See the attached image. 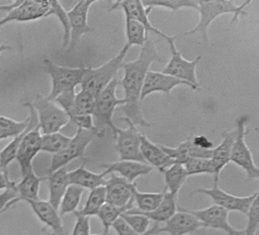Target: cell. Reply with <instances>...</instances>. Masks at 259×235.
<instances>
[{
    "label": "cell",
    "instance_id": "6da1fadb",
    "mask_svg": "<svg viewBox=\"0 0 259 235\" xmlns=\"http://www.w3.org/2000/svg\"><path fill=\"white\" fill-rule=\"evenodd\" d=\"M161 61L157 47L148 38L141 48L137 58L133 61L125 62L122 65L123 76L120 80V86L123 89L125 104L119 107V110L124 113V118L130 120L136 127H152V123L144 118L141 107V94L151 65L154 62Z\"/></svg>",
    "mask_w": 259,
    "mask_h": 235
},
{
    "label": "cell",
    "instance_id": "7a4b0ae2",
    "mask_svg": "<svg viewBox=\"0 0 259 235\" xmlns=\"http://www.w3.org/2000/svg\"><path fill=\"white\" fill-rule=\"evenodd\" d=\"M251 4V1H245L238 5L234 1L214 0V1H198V11L199 22L192 29L183 33L184 35L200 34L203 41L208 44V30L215 19L224 15L231 14V23L239 22V17L246 16L245 9Z\"/></svg>",
    "mask_w": 259,
    "mask_h": 235
},
{
    "label": "cell",
    "instance_id": "3957f363",
    "mask_svg": "<svg viewBox=\"0 0 259 235\" xmlns=\"http://www.w3.org/2000/svg\"><path fill=\"white\" fill-rule=\"evenodd\" d=\"M130 48L124 45L119 54L98 68H87L81 84V90L89 92L95 98L114 80L119 69L125 63V57Z\"/></svg>",
    "mask_w": 259,
    "mask_h": 235
},
{
    "label": "cell",
    "instance_id": "277c9868",
    "mask_svg": "<svg viewBox=\"0 0 259 235\" xmlns=\"http://www.w3.org/2000/svg\"><path fill=\"white\" fill-rule=\"evenodd\" d=\"M119 85L120 80L116 77L95 99L92 116L101 137L105 134L106 127H110L113 132L117 127L113 123V114L118 107L125 104L124 98L116 96V90Z\"/></svg>",
    "mask_w": 259,
    "mask_h": 235
},
{
    "label": "cell",
    "instance_id": "5b68a950",
    "mask_svg": "<svg viewBox=\"0 0 259 235\" xmlns=\"http://www.w3.org/2000/svg\"><path fill=\"white\" fill-rule=\"evenodd\" d=\"M43 70L50 75L52 82L51 92L47 98L54 101L61 94L75 91L77 86H81L87 68L60 66L49 59H45L43 60Z\"/></svg>",
    "mask_w": 259,
    "mask_h": 235
},
{
    "label": "cell",
    "instance_id": "8992f818",
    "mask_svg": "<svg viewBox=\"0 0 259 235\" xmlns=\"http://www.w3.org/2000/svg\"><path fill=\"white\" fill-rule=\"evenodd\" d=\"M248 120V116L246 115L239 116L236 119L230 162L240 168L245 173L248 180H257L259 177L258 168L254 163L251 150L245 139Z\"/></svg>",
    "mask_w": 259,
    "mask_h": 235
},
{
    "label": "cell",
    "instance_id": "52a82bcc",
    "mask_svg": "<svg viewBox=\"0 0 259 235\" xmlns=\"http://www.w3.org/2000/svg\"><path fill=\"white\" fill-rule=\"evenodd\" d=\"M31 104L37 113L42 135L60 132L70 123L64 110L55 101H51L47 96L37 95Z\"/></svg>",
    "mask_w": 259,
    "mask_h": 235
},
{
    "label": "cell",
    "instance_id": "ba28073f",
    "mask_svg": "<svg viewBox=\"0 0 259 235\" xmlns=\"http://www.w3.org/2000/svg\"><path fill=\"white\" fill-rule=\"evenodd\" d=\"M126 122L128 127L121 129L116 127L113 132L115 139V148L119 161H134L145 163L141 152V142L143 133L138 130L137 127L130 120L120 118Z\"/></svg>",
    "mask_w": 259,
    "mask_h": 235
},
{
    "label": "cell",
    "instance_id": "9c48e42d",
    "mask_svg": "<svg viewBox=\"0 0 259 235\" xmlns=\"http://www.w3.org/2000/svg\"><path fill=\"white\" fill-rule=\"evenodd\" d=\"M166 42L169 45L171 56L162 72L186 82L195 87L200 88L197 78L196 69L201 60V56H198L193 60H186L177 49L175 36L169 35Z\"/></svg>",
    "mask_w": 259,
    "mask_h": 235
},
{
    "label": "cell",
    "instance_id": "30bf717a",
    "mask_svg": "<svg viewBox=\"0 0 259 235\" xmlns=\"http://www.w3.org/2000/svg\"><path fill=\"white\" fill-rule=\"evenodd\" d=\"M97 136L101 137L98 131L77 129L76 133L72 137L69 145L63 151L53 156L48 174L66 167L75 159L82 158L88 147Z\"/></svg>",
    "mask_w": 259,
    "mask_h": 235
},
{
    "label": "cell",
    "instance_id": "8fae6325",
    "mask_svg": "<svg viewBox=\"0 0 259 235\" xmlns=\"http://www.w3.org/2000/svg\"><path fill=\"white\" fill-rule=\"evenodd\" d=\"M220 177H214L213 185L209 189H198L192 194H201L210 197L213 205L230 212H238L246 215L250 206L256 197H258L257 191L246 197H238L226 192L219 186Z\"/></svg>",
    "mask_w": 259,
    "mask_h": 235
},
{
    "label": "cell",
    "instance_id": "7c38bea8",
    "mask_svg": "<svg viewBox=\"0 0 259 235\" xmlns=\"http://www.w3.org/2000/svg\"><path fill=\"white\" fill-rule=\"evenodd\" d=\"M51 1H16V5L0 19V27L10 22H28L46 18Z\"/></svg>",
    "mask_w": 259,
    "mask_h": 235
},
{
    "label": "cell",
    "instance_id": "4fadbf2b",
    "mask_svg": "<svg viewBox=\"0 0 259 235\" xmlns=\"http://www.w3.org/2000/svg\"><path fill=\"white\" fill-rule=\"evenodd\" d=\"M187 212L196 217L204 225V228H212L221 230L227 235H244L243 230H238L230 224L229 221L228 211L212 205L202 209H189Z\"/></svg>",
    "mask_w": 259,
    "mask_h": 235
},
{
    "label": "cell",
    "instance_id": "5bb4252c",
    "mask_svg": "<svg viewBox=\"0 0 259 235\" xmlns=\"http://www.w3.org/2000/svg\"><path fill=\"white\" fill-rule=\"evenodd\" d=\"M97 1H79L73 8L68 11L70 25V41L67 48L74 50L84 34L93 32L95 28L89 24V14L91 7Z\"/></svg>",
    "mask_w": 259,
    "mask_h": 235
},
{
    "label": "cell",
    "instance_id": "9a60e30c",
    "mask_svg": "<svg viewBox=\"0 0 259 235\" xmlns=\"http://www.w3.org/2000/svg\"><path fill=\"white\" fill-rule=\"evenodd\" d=\"M104 187L106 189L107 203L119 208H134L133 192L136 183H131L125 179L116 174H110L106 180Z\"/></svg>",
    "mask_w": 259,
    "mask_h": 235
},
{
    "label": "cell",
    "instance_id": "2e32d148",
    "mask_svg": "<svg viewBox=\"0 0 259 235\" xmlns=\"http://www.w3.org/2000/svg\"><path fill=\"white\" fill-rule=\"evenodd\" d=\"M110 12L121 10L123 12L124 16L126 19H132L143 25L148 34L154 33L160 37H163L165 41L169 35L156 28L151 23L149 19L151 9L146 8L143 3L140 0H124V1H116L110 6L109 9Z\"/></svg>",
    "mask_w": 259,
    "mask_h": 235
},
{
    "label": "cell",
    "instance_id": "e0dca14e",
    "mask_svg": "<svg viewBox=\"0 0 259 235\" xmlns=\"http://www.w3.org/2000/svg\"><path fill=\"white\" fill-rule=\"evenodd\" d=\"M180 86H187L194 91L201 89L200 88L195 87L186 82L182 81L167 74L150 69L144 82L143 88L141 94V104L148 95L157 93V92L170 95L172 89Z\"/></svg>",
    "mask_w": 259,
    "mask_h": 235
},
{
    "label": "cell",
    "instance_id": "ac0fdd59",
    "mask_svg": "<svg viewBox=\"0 0 259 235\" xmlns=\"http://www.w3.org/2000/svg\"><path fill=\"white\" fill-rule=\"evenodd\" d=\"M41 138L40 127L37 125L24 136L21 142L16 160L20 166L22 177L33 171V161L41 151Z\"/></svg>",
    "mask_w": 259,
    "mask_h": 235
},
{
    "label": "cell",
    "instance_id": "d6986e66",
    "mask_svg": "<svg viewBox=\"0 0 259 235\" xmlns=\"http://www.w3.org/2000/svg\"><path fill=\"white\" fill-rule=\"evenodd\" d=\"M204 228L202 223L182 206H178L177 213L159 227L158 234L166 233L169 235H189Z\"/></svg>",
    "mask_w": 259,
    "mask_h": 235
},
{
    "label": "cell",
    "instance_id": "ffe728a7",
    "mask_svg": "<svg viewBox=\"0 0 259 235\" xmlns=\"http://www.w3.org/2000/svg\"><path fill=\"white\" fill-rule=\"evenodd\" d=\"M37 219L45 224L44 229H51L54 235H65V228L62 217L48 200H25Z\"/></svg>",
    "mask_w": 259,
    "mask_h": 235
},
{
    "label": "cell",
    "instance_id": "44dd1931",
    "mask_svg": "<svg viewBox=\"0 0 259 235\" xmlns=\"http://www.w3.org/2000/svg\"><path fill=\"white\" fill-rule=\"evenodd\" d=\"M24 106L28 108V111H29V126L25 132L21 133L16 137L13 138V140L2 151H0V171H3L7 175H9L8 167L10 166V164L13 161L16 159L18 151H19V146H20L21 142H22L24 136L30 130H32L38 125L37 113H36L34 107L31 105V102L25 103Z\"/></svg>",
    "mask_w": 259,
    "mask_h": 235
},
{
    "label": "cell",
    "instance_id": "7402d4cb",
    "mask_svg": "<svg viewBox=\"0 0 259 235\" xmlns=\"http://www.w3.org/2000/svg\"><path fill=\"white\" fill-rule=\"evenodd\" d=\"M107 175L116 174L125 179L127 181L134 183L135 180L142 176H146L152 172L154 168L146 163L134 161H117L107 164L104 166Z\"/></svg>",
    "mask_w": 259,
    "mask_h": 235
},
{
    "label": "cell",
    "instance_id": "603a6c76",
    "mask_svg": "<svg viewBox=\"0 0 259 235\" xmlns=\"http://www.w3.org/2000/svg\"><path fill=\"white\" fill-rule=\"evenodd\" d=\"M141 152L145 163L157 168L160 172L175 164L160 146V144H155L151 142L146 136L142 134L141 142Z\"/></svg>",
    "mask_w": 259,
    "mask_h": 235
},
{
    "label": "cell",
    "instance_id": "cb8c5ba5",
    "mask_svg": "<svg viewBox=\"0 0 259 235\" xmlns=\"http://www.w3.org/2000/svg\"><path fill=\"white\" fill-rule=\"evenodd\" d=\"M107 176L105 171L102 173H95L89 171L86 168L84 164L68 173L69 185H75L82 189L90 190L98 186H104Z\"/></svg>",
    "mask_w": 259,
    "mask_h": 235
},
{
    "label": "cell",
    "instance_id": "d4e9b609",
    "mask_svg": "<svg viewBox=\"0 0 259 235\" xmlns=\"http://www.w3.org/2000/svg\"><path fill=\"white\" fill-rule=\"evenodd\" d=\"M235 138V130L222 133L221 143L213 148V154L210 158L213 177H220L221 171L230 162L232 146Z\"/></svg>",
    "mask_w": 259,
    "mask_h": 235
},
{
    "label": "cell",
    "instance_id": "484cf974",
    "mask_svg": "<svg viewBox=\"0 0 259 235\" xmlns=\"http://www.w3.org/2000/svg\"><path fill=\"white\" fill-rule=\"evenodd\" d=\"M68 173L67 168L64 167L48 174V177H47V180L49 182L48 201L57 209H59L62 198L69 186Z\"/></svg>",
    "mask_w": 259,
    "mask_h": 235
},
{
    "label": "cell",
    "instance_id": "4316f807",
    "mask_svg": "<svg viewBox=\"0 0 259 235\" xmlns=\"http://www.w3.org/2000/svg\"><path fill=\"white\" fill-rule=\"evenodd\" d=\"M164 191V197L161 203L159 205L157 209H154L152 212H140L135 210L134 209H130L127 212H133V213L141 214L148 217L151 221L154 223H165L171 217L174 216L177 211H178V206L177 204V197L169 193V192Z\"/></svg>",
    "mask_w": 259,
    "mask_h": 235
},
{
    "label": "cell",
    "instance_id": "83f0119b",
    "mask_svg": "<svg viewBox=\"0 0 259 235\" xmlns=\"http://www.w3.org/2000/svg\"><path fill=\"white\" fill-rule=\"evenodd\" d=\"M162 173L164 176V190L177 197L189 177L184 166L181 164L175 163Z\"/></svg>",
    "mask_w": 259,
    "mask_h": 235
},
{
    "label": "cell",
    "instance_id": "f1b7e54d",
    "mask_svg": "<svg viewBox=\"0 0 259 235\" xmlns=\"http://www.w3.org/2000/svg\"><path fill=\"white\" fill-rule=\"evenodd\" d=\"M22 177H23L22 180L16 184L18 195L21 201L40 200L39 193H40V184L44 180L48 178L38 177L36 175L34 171Z\"/></svg>",
    "mask_w": 259,
    "mask_h": 235
},
{
    "label": "cell",
    "instance_id": "f546056e",
    "mask_svg": "<svg viewBox=\"0 0 259 235\" xmlns=\"http://www.w3.org/2000/svg\"><path fill=\"white\" fill-rule=\"evenodd\" d=\"M121 218L133 228L136 233L140 235H158L160 224L154 223L151 227V220L148 217L141 214L126 212L121 215Z\"/></svg>",
    "mask_w": 259,
    "mask_h": 235
},
{
    "label": "cell",
    "instance_id": "4dcf8cb0",
    "mask_svg": "<svg viewBox=\"0 0 259 235\" xmlns=\"http://www.w3.org/2000/svg\"><path fill=\"white\" fill-rule=\"evenodd\" d=\"M163 197L164 191L160 192H140L136 187L133 192V198L136 208L133 209L140 212H152L161 203Z\"/></svg>",
    "mask_w": 259,
    "mask_h": 235
},
{
    "label": "cell",
    "instance_id": "1f68e13d",
    "mask_svg": "<svg viewBox=\"0 0 259 235\" xmlns=\"http://www.w3.org/2000/svg\"><path fill=\"white\" fill-rule=\"evenodd\" d=\"M84 193V189L75 185H69L63 195L59 206V213L60 216L67 214L75 213L78 211V206Z\"/></svg>",
    "mask_w": 259,
    "mask_h": 235
},
{
    "label": "cell",
    "instance_id": "d6a6232c",
    "mask_svg": "<svg viewBox=\"0 0 259 235\" xmlns=\"http://www.w3.org/2000/svg\"><path fill=\"white\" fill-rule=\"evenodd\" d=\"M107 203L106 189L104 186H98L89 192L85 204L82 209L78 210L81 215L88 217L96 216L100 209Z\"/></svg>",
    "mask_w": 259,
    "mask_h": 235
},
{
    "label": "cell",
    "instance_id": "836d02e7",
    "mask_svg": "<svg viewBox=\"0 0 259 235\" xmlns=\"http://www.w3.org/2000/svg\"><path fill=\"white\" fill-rule=\"evenodd\" d=\"M126 44L130 48L133 46H143L148 39V34L143 25L136 21L125 18Z\"/></svg>",
    "mask_w": 259,
    "mask_h": 235
},
{
    "label": "cell",
    "instance_id": "e575fe53",
    "mask_svg": "<svg viewBox=\"0 0 259 235\" xmlns=\"http://www.w3.org/2000/svg\"><path fill=\"white\" fill-rule=\"evenodd\" d=\"M30 118L23 121H15L7 116H0V140L15 138L25 132L29 126Z\"/></svg>",
    "mask_w": 259,
    "mask_h": 235
},
{
    "label": "cell",
    "instance_id": "d590c367",
    "mask_svg": "<svg viewBox=\"0 0 259 235\" xmlns=\"http://www.w3.org/2000/svg\"><path fill=\"white\" fill-rule=\"evenodd\" d=\"M71 139L72 137L60 132L42 135L41 151L51 154H57L69 145Z\"/></svg>",
    "mask_w": 259,
    "mask_h": 235
},
{
    "label": "cell",
    "instance_id": "8d00e7d4",
    "mask_svg": "<svg viewBox=\"0 0 259 235\" xmlns=\"http://www.w3.org/2000/svg\"><path fill=\"white\" fill-rule=\"evenodd\" d=\"M130 210L128 208H119L106 203L100 209L96 216L99 218L104 227L103 235H109L113 223L121 216L122 214Z\"/></svg>",
    "mask_w": 259,
    "mask_h": 235
},
{
    "label": "cell",
    "instance_id": "74e56055",
    "mask_svg": "<svg viewBox=\"0 0 259 235\" xmlns=\"http://www.w3.org/2000/svg\"><path fill=\"white\" fill-rule=\"evenodd\" d=\"M146 8H163L177 12L183 9H193L198 10V1H189V0H146L142 1Z\"/></svg>",
    "mask_w": 259,
    "mask_h": 235
},
{
    "label": "cell",
    "instance_id": "f35d334b",
    "mask_svg": "<svg viewBox=\"0 0 259 235\" xmlns=\"http://www.w3.org/2000/svg\"><path fill=\"white\" fill-rule=\"evenodd\" d=\"M55 16L57 20L60 22L63 26V48H68L70 41V25H69V16L68 11H66L63 6L58 1H51V7L46 17Z\"/></svg>",
    "mask_w": 259,
    "mask_h": 235
},
{
    "label": "cell",
    "instance_id": "ab89813d",
    "mask_svg": "<svg viewBox=\"0 0 259 235\" xmlns=\"http://www.w3.org/2000/svg\"><path fill=\"white\" fill-rule=\"evenodd\" d=\"M183 165L189 177L201 174L213 175L210 159L189 158Z\"/></svg>",
    "mask_w": 259,
    "mask_h": 235
},
{
    "label": "cell",
    "instance_id": "60d3db41",
    "mask_svg": "<svg viewBox=\"0 0 259 235\" xmlns=\"http://www.w3.org/2000/svg\"><path fill=\"white\" fill-rule=\"evenodd\" d=\"M259 197V195H258ZM256 197L247 212V223L245 228L242 229L244 235H255L259 227V200Z\"/></svg>",
    "mask_w": 259,
    "mask_h": 235
},
{
    "label": "cell",
    "instance_id": "b9f144b4",
    "mask_svg": "<svg viewBox=\"0 0 259 235\" xmlns=\"http://www.w3.org/2000/svg\"><path fill=\"white\" fill-rule=\"evenodd\" d=\"M20 201L16 185L13 187L5 189L4 192H0V215L5 213L14 205L17 204Z\"/></svg>",
    "mask_w": 259,
    "mask_h": 235
},
{
    "label": "cell",
    "instance_id": "7bdbcfd3",
    "mask_svg": "<svg viewBox=\"0 0 259 235\" xmlns=\"http://www.w3.org/2000/svg\"><path fill=\"white\" fill-rule=\"evenodd\" d=\"M75 223L71 235H91L90 217L75 212Z\"/></svg>",
    "mask_w": 259,
    "mask_h": 235
},
{
    "label": "cell",
    "instance_id": "ee69618b",
    "mask_svg": "<svg viewBox=\"0 0 259 235\" xmlns=\"http://www.w3.org/2000/svg\"><path fill=\"white\" fill-rule=\"evenodd\" d=\"M111 228L115 230L117 235H140L135 232L121 217L113 223Z\"/></svg>",
    "mask_w": 259,
    "mask_h": 235
},
{
    "label": "cell",
    "instance_id": "f6af8a7d",
    "mask_svg": "<svg viewBox=\"0 0 259 235\" xmlns=\"http://www.w3.org/2000/svg\"><path fill=\"white\" fill-rule=\"evenodd\" d=\"M192 143L204 149H213V143L205 136L198 135V136H192L191 137Z\"/></svg>",
    "mask_w": 259,
    "mask_h": 235
},
{
    "label": "cell",
    "instance_id": "bcb514c9",
    "mask_svg": "<svg viewBox=\"0 0 259 235\" xmlns=\"http://www.w3.org/2000/svg\"><path fill=\"white\" fill-rule=\"evenodd\" d=\"M16 183L12 181L9 175L0 171V190H5L16 186Z\"/></svg>",
    "mask_w": 259,
    "mask_h": 235
},
{
    "label": "cell",
    "instance_id": "7dc6e473",
    "mask_svg": "<svg viewBox=\"0 0 259 235\" xmlns=\"http://www.w3.org/2000/svg\"><path fill=\"white\" fill-rule=\"evenodd\" d=\"M12 49H13V48L9 46V45H0V55H1V54L4 53V51H10V50Z\"/></svg>",
    "mask_w": 259,
    "mask_h": 235
},
{
    "label": "cell",
    "instance_id": "c3c4849f",
    "mask_svg": "<svg viewBox=\"0 0 259 235\" xmlns=\"http://www.w3.org/2000/svg\"><path fill=\"white\" fill-rule=\"evenodd\" d=\"M91 235H103V234H91Z\"/></svg>",
    "mask_w": 259,
    "mask_h": 235
},
{
    "label": "cell",
    "instance_id": "681fc988",
    "mask_svg": "<svg viewBox=\"0 0 259 235\" xmlns=\"http://www.w3.org/2000/svg\"><path fill=\"white\" fill-rule=\"evenodd\" d=\"M154 235H156V234H154Z\"/></svg>",
    "mask_w": 259,
    "mask_h": 235
}]
</instances>
